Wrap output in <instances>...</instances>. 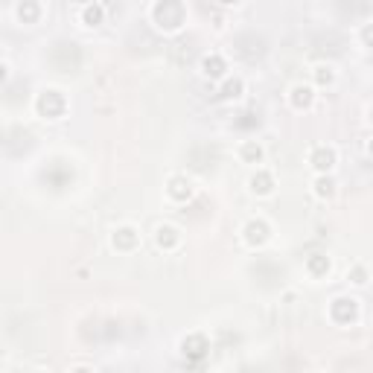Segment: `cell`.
Returning <instances> with one entry per match:
<instances>
[{
    "instance_id": "obj_1",
    "label": "cell",
    "mask_w": 373,
    "mask_h": 373,
    "mask_svg": "<svg viewBox=\"0 0 373 373\" xmlns=\"http://www.w3.org/2000/svg\"><path fill=\"white\" fill-rule=\"evenodd\" d=\"M332 163H335V155H332V149H326V155L321 152V158H318V169H332Z\"/></svg>"
}]
</instances>
